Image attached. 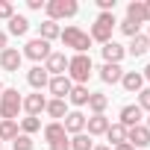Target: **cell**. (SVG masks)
<instances>
[{
    "instance_id": "obj_18",
    "label": "cell",
    "mask_w": 150,
    "mask_h": 150,
    "mask_svg": "<svg viewBox=\"0 0 150 150\" xmlns=\"http://www.w3.org/2000/svg\"><path fill=\"white\" fill-rule=\"evenodd\" d=\"M121 88L127 94H138L144 88V77H141V71H124V77H121Z\"/></svg>"
},
{
    "instance_id": "obj_20",
    "label": "cell",
    "mask_w": 150,
    "mask_h": 150,
    "mask_svg": "<svg viewBox=\"0 0 150 150\" xmlns=\"http://www.w3.org/2000/svg\"><path fill=\"white\" fill-rule=\"evenodd\" d=\"M71 112L68 100H56V97H47V106H44V115L50 121H65V115Z\"/></svg>"
},
{
    "instance_id": "obj_43",
    "label": "cell",
    "mask_w": 150,
    "mask_h": 150,
    "mask_svg": "<svg viewBox=\"0 0 150 150\" xmlns=\"http://www.w3.org/2000/svg\"><path fill=\"white\" fill-rule=\"evenodd\" d=\"M3 88H6V86H3V83H0V94H3Z\"/></svg>"
},
{
    "instance_id": "obj_19",
    "label": "cell",
    "mask_w": 150,
    "mask_h": 150,
    "mask_svg": "<svg viewBox=\"0 0 150 150\" xmlns=\"http://www.w3.org/2000/svg\"><path fill=\"white\" fill-rule=\"evenodd\" d=\"M6 24H9V27H6V35L24 38V35L30 33V18H27V15H18V12H15V15H12V18H9Z\"/></svg>"
},
{
    "instance_id": "obj_24",
    "label": "cell",
    "mask_w": 150,
    "mask_h": 150,
    "mask_svg": "<svg viewBox=\"0 0 150 150\" xmlns=\"http://www.w3.org/2000/svg\"><path fill=\"white\" fill-rule=\"evenodd\" d=\"M86 106H88L91 115H106V109H109V94H103V91H91Z\"/></svg>"
},
{
    "instance_id": "obj_39",
    "label": "cell",
    "mask_w": 150,
    "mask_h": 150,
    "mask_svg": "<svg viewBox=\"0 0 150 150\" xmlns=\"http://www.w3.org/2000/svg\"><path fill=\"white\" fill-rule=\"evenodd\" d=\"M141 77H144V86H150V65L141 68Z\"/></svg>"
},
{
    "instance_id": "obj_17",
    "label": "cell",
    "mask_w": 150,
    "mask_h": 150,
    "mask_svg": "<svg viewBox=\"0 0 150 150\" xmlns=\"http://www.w3.org/2000/svg\"><path fill=\"white\" fill-rule=\"evenodd\" d=\"M71 88H74V83H71L68 77H50V83H47V91H50V97H56V100H68Z\"/></svg>"
},
{
    "instance_id": "obj_38",
    "label": "cell",
    "mask_w": 150,
    "mask_h": 150,
    "mask_svg": "<svg viewBox=\"0 0 150 150\" xmlns=\"http://www.w3.org/2000/svg\"><path fill=\"white\" fill-rule=\"evenodd\" d=\"M9 47V35H6V30H0V53H3Z\"/></svg>"
},
{
    "instance_id": "obj_45",
    "label": "cell",
    "mask_w": 150,
    "mask_h": 150,
    "mask_svg": "<svg viewBox=\"0 0 150 150\" xmlns=\"http://www.w3.org/2000/svg\"><path fill=\"white\" fill-rule=\"evenodd\" d=\"M0 150H3V141H0Z\"/></svg>"
},
{
    "instance_id": "obj_26",
    "label": "cell",
    "mask_w": 150,
    "mask_h": 150,
    "mask_svg": "<svg viewBox=\"0 0 150 150\" xmlns=\"http://www.w3.org/2000/svg\"><path fill=\"white\" fill-rule=\"evenodd\" d=\"M88 86H74L71 88V94H68V106H74V109H83L86 103H88Z\"/></svg>"
},
{
    "instance_id": "obj_12",
    "label": "cell",
    "mask_w": 150,
    "mask_h": 150,
    "mask_svg": "<svg viewBox=\"0 0 150 150\" xmlns=\"http://www.w3.org/2000/svg\"><path fill=\"white\" fill-rule=\"evenodd\" d=\"M100 56H103V62H109V65H121V62L127 59V47L112 38V41H106V44L100 47Z\"/></svg>"
},
{
    "instance_id": "obj_2",
    "label": "cell",
    "mask_w": 150,
    "mask_h": 150,
    "mask_svg": "<svg viewBox=\"0 0 150 150\" xmlns=\"http://www.w3.org/2000/svg\"><path fill=\"white\" fill-rule=\"evenodd\" d=\"M115 30H118V18H115V12H97L94 24L88 27V38L97 41V44L103 47L106 41H112V33H115Z\"/></svg>"
},
{
    "instance_id": "obj_9",
    "label": "cell",
    "mask_w": 150,
    "mask_h": 150,
    "mask_svg": "<svg viewBox=\"0 0 150 150\" xmlns=\"http://www.w3.org/2000/svg\"><path fill=\"white\" fill-rule=\"evenodd\" d=\"M24 65V56L18 47H6L3 53H0V71H6V74H18Z\"/></svg>"
},
{
    "instance_id": "obj_33",
    "label": "cell",
    "mask_w": 150,
    "mask_h": 150,
    "mask_svg": "<svg viewBox=\"0 0 150 150\" xmlns=\"http://www.w3.org/2000/svg\"><path fill=\"white\" fill-rule=\"evenodd\" d=\"M12 150H35V141H33L30 135H24V132H18V138L12 141Z\"/></svg>"
},
{
    "instance_id": "obj_5",
    "label": "cell",
    "mask_w": 150,
    "mask_h": 150,
    "mask_svg": "<svg viewBox=\"0 0 150 150\" xmlns=\"http://www.w3.org/2000/svg\"><path fill=\"white\" fill-rule=\"evenodd\" d=\"M24 112V94L18 88H3L0 94V121H18Z\"/></svg>"
},
{
    "instance_id": "obj_40",
    "label": "cell",
    "mask_w": 150,
    "mask_h": 150,
    "mask_svg": "<svg viewBox=\"0 0 150 150\" xmlns=\"http://www.w3.org/2000/svg\"><path fill=\"white\" fill-rule=\"evenodd\" d=\"M112 150H135V147H132V144H127V141H124V144H118V147H112Z\"/></svg>"
},
{
    "instance_id": "obj_8",
    "label": "cell",
    "mask_w": 150,
    "mask_h": 150,
    "mask_svg": "<svg viewBox=\"0 0 150 150\" xmlns=\"http://www.w3.org/2000/svg\"><path fill=\"white\" fill-rule=\"evenodd\" d=\"M50 77H65L68 74V56H65V50H53L47 59H44V65H41Z\"/></svg>"
},
{
    "instance_id": "obj_25",
    "label": "cell",
    "mask_w": 150,
    "mask_h": 150,
    "mask_svg": "<svg viewBox=\"0 0 150 150\" xmlns=\"http://www.w3.org/2000/svg\"><path fill=\"white\" fill-rule=\"evenodd\" d=\"M59 35H62V27H59L56 21H47V18H44V21L38 24V38H44V41L53 44V41H59Z\"/></svg>"
},
{
    "instance_id": "obj_41",
    "label": "cell",
    "mask_w": 150,
    "mask_h": 150,
    "mask_svg": "<svg viewBox=\"0 0 150 150\" xmlns=\"http://www.w3.org/2000/svg\"><path fill=\"white\" fill-rule=\"evenodd\" d=\"M94 150H112L109 144H94Z\"/></svg>"
},
{
    "instance_id": "obj_34",
    "label": "cell",
    "mask_w": 150,
    "mask_h": 150,
    "mask_svg": "<svg viewBox=\"0 0 150 150\" xmlns=\"http://www.w3.org/2000/svg\"><path fill=\"white\" fill-rule=\"evenodd\" d=\"M15 15V3L12 0H0V21H9Z\"/></svg>"
},
{
    "instance_id": "obj_22",
    "label": "cell",
    "mask_w": 150,
    "mask_h": 150,
    "mask_svg": "<svg viewBox=\"0 0 150 150\" xmlns=\"http://www.w3.org/2000/svg\"><path fill=\"white\" fill-rule=\"evenodd\" d=\"M147 50H150V38H147V33H138V35L129 38V44H127V56H132V59H141Z\"/></svg>"
},
{
    "instance_id": "obj_15",
    "label": "cell",
    "mask_w": 150,
    "mask_h": 150,
    "mask_svg": "<svg viewBox=\"0 0 150 150\" xmlns=\"http://www.w3.org/2000/svg\"><path fill=\"white\" fill-rule=\"evenodd\" d=\"M127 144H132L135 150H144V147H150V129H147L144 124H138V127H129V129H127Z\"/></svg>"
},
{
    "instance_id": "obj_21",
    "label": "cell",
    "mask_w": 150,
    "mask_h": 150,
    "mask_svg": "<svg viewBox=\"0 0 150 150\" xmlns=\"http://www.w3.org/2000/svg\"><path fill=\"white\" fill-rule=\"evenodd\" d=\"M109 118L106 115H88L86 118V132L91 135V138H97V135H106V129H109Z\"/></svg>"
},
{
    "instance_id": "obj_6",
    "label": "cell",
    "mask_w": 150,
    "mask_h": 150,
    "mask_svg": "<svg viewBox=\"0 0 150 150\" xmlns=\"http://www.w3.org/2000/svg\"><path fill=\"white\" fill-rule=\"evenodd\" d=\"M53 53V44L50 41H44V38H27V44L21 47V56L24 59H30V62H35V65H44V59Z\"/></svg>"
},
{
    "instance_id": "obj_32",
    "label": "cell",
    "mask_w": 150,
    "mask_h": 150,
    "mask_svg": "<svg viewBox=\"0 0 150 150\" xmlns=\"http://www.w3.org/2000/svg\"><path fill=\"white\" fill-rule=\"evenodd\" d=\"M118 30H121V35H127V38H135V35L141 33V27H138V24H132V21H127V18H124V21H118Z\"/></svg>"
},
{
    "instance_id": "obj_11",
    "label": "cell",
    "mask_w": 150,
    "mask_h": 150,
    "mask_svg": "<svg viewBox=\"0 0 150 150\" xmlns=\"http://www.w3.org/2000/svg\"><path fill=\"white\" fill-rule=\"evenodd\" d=\"M86 112L83 109H71L68 115H65V121H62V127H65V132L68 135H77V132H86Z\"/></svg>"
},
{
    "instance_id": "obj_16",
    "label": "cell",
    "mask_w": 150,
    "mask_h": 150,
    "mask_svg": "<svg viewBox=\"0 0 150 150\" xmlns=\"http://www.w3.org/2000/svg\"><path fill=\"white\" fill-rule=\"evenodd\" d=\"M47 83H50V74H47L41 65H33V68L27 71V86H30L33 91H44Z\"/></svg>"
},
{
    "instance_id": "obj_23",
    "label": "cell",
    "mask_w": 150,
    "mask_h": 150,
    "mask_svg": "<svg viewBox=\"0 0 150 150\" xmlns=\"http://www.w3.org/2000/svg\"><path fill=\"white\" fill-rule=\"evenodd\" d=\"M41 135H44V141H47V144H53V141H62V138H68V132H65L62 121H47V124L41 127Z\"/></svg>"
},
{
    "instance_id": "obj_44",
    "label": "cell",
    "mask_w": 150,
    "mask_h": 150,
    "mask_svg": "<svg viewBox=\"0 0 150 150\" xmlns=\"http://www.w3.org/2000/svg\"><path fill=\"white\" fill-rule=\"evenodd\" d=\"M147 38H150V24H147Z\"/></svg>"
},
{
    "instance_id": "obj_30",
    "label": "cell",
    "mask_w": 150,
    "mask_h": 150,
    "mask_svg": "<svg viewBox=\"0 0 150 150\" xmlns=\"http://www.w3.org/2000/svg\"><path fill=\"white\" fill-rule=\"evenodd\" d=\"M18 132V121H0V141H15Z\"/></svg>"
},
{
    "instance_id": "obj_29",
    "label": "cell",
    "mask_w": 150,
    "mask_h": 150,
    "mask_svg": "<svg viewBox=\"0 0 150 150\" xmlns=\"http://www.w3.org/2000/svg\"><path fill=\"white\" fill-rule=\"evenodd\" d=\"M71 138V150H94V138L88 132H77V135H68Z\"/></svg>"
},
{
    "instance_id": "obj_27",
    "label": "cell",
    "mask_w": 150,
    "mask_h": 150,
    "mask_svg": "<svg viewBox=\"0 0 150 150\" xmlns=\"http://www.w3.org/2000/svg\"><path fill=\"white\" fill-rule=\"evenodd\" d=\"M106 141H109V147H118V144H124L127 141V127L124 124H109V129H106Z\"/></svg>"
},
{
    "instance_id": "obj_1",
    "label": "cell",
    "mask_w": 150,
    "mask_h": 150,
    "mask_svg": "<svg viewBox=\"0 0 150 150\" xmlns=\"http://www.w3.org/2000/svg\"><path fill=\"white\" fill-rule=\"evenodd\" d=\"M65 77L74 86H88V80L94 77V62L88 53H71L68 56V74Z\"/></svg>"
},
{
    "instance_id": "obj_42",
    "label": "cell",
    "mask_w": 150,
    "mask_h": 150,
    "mask_svg": "<svg viewBox=\"0 0 150 150\" xmlns=\"http://www.w3.org/2000/svg\"><path fill=\"white\" fill-rule=\"evenodd\" d=\"M144 127H147V129H150V115H147V121H144Z\"/></svg>"
},
{
    "instance_id": "obj_36",
    "label": "cell",
    "mask_w": 150,
    "mask_h": 150,
    "mask_svg": "<svg viewBox=\"0 0 150 150\" xmlns=\"http://www.w3.org/2000/svg\"><path fill=\"white\" fill-rule=\"evenodd\" d=\"M44 3L47 0H27V9L30 12H44Z\"/></svg>"
},
{
    "instance_id": "obj_4",
    "label": "cell",
    "mask_w": 150,
    "mask_h": 150,
    "mask_svg": "<svg viewBox=\"0 0 150 150\" xmlns=\"http://www.w3.org/2000/svg\"><path fill=\"white\" fill-rule=\"evenodd\" d=\"M80 15V3L77 0H47L44 3V18L47 21H71Z\"/></svg>"
},
{
    "instance_id": "obj_28",
    "label": "cell",
    "mask_w": 150,
    "mask_h": 150,
    "mask_svg": "<svg viewBox=\"0 0 150 150\" xmlns=\"http://www.w3.org/2000/svg\"><path fill=\"white\" fill-rule=\"evenodd\" d=\"M18 129L33 138L35 132H41V118H27V115H24V118H18Z\"/></svg>"
},
{
    "instance_id": "obj_7",
    "label": "cell",
    "mask_w": 150,
    "mask_h": 150,
    "mask_svg": "<svg viewBox=\"0 0 150 150\" xmlns=\"http://www.w3.org/2000/svg\"><path fill=\"white\" fill-rule=\"evenodd\" d=\"M127 21L132 24H150V0H129L127 3Z\"/></svg>"
},
{
    "instance_id": "obj_3",
    "label": "cell",
    "mask_w": 150,
    "mask_h": 150,
    "mask_svg": "<svg viewBox=\"0 0 150 150\" xmlns=\"http://www.w3.org/2000/svg\"><path fill=\"white\" fill-rule=\"evenodd\" d=\"M59 41L68 47V50H74V53H88L91 50V38H88V33L83 30V27H77V24H68V27H62V35H59Z\"/></svg>"
},
{
    "instance_id": "obj_35",
    "label": "cell",
    "mask_w": 150,
    "mask_h": 150,
    "mask_svg": "<svg viewBox=\"0 0 150 150\" xmlns=\"http://www.w3.org/2000/svg\"><path fill=\"white\" fill-rule=\"evenodd\" d=\"M115 6H118V0H97L100 12H115Z\"/></svg>"
},
{
    "instance_id": "obj_46",
    "label": "cell",
    "mask_w": 150,
    "mask_h": 150,
    "mask_svg": "<svg viewBox=\"0 0 150 150\" xmlns=\"http://www.w3.org/2000/svg\"><path fill=\"white\" fill-rule=\"evenodd\" d=\"M147 53H150V50H147Z\"/></svg>"
},
{
    "instance_id": "obj_37",
    "label": "cell",
    "mask_w": 150,
    "mask_h": 150,
    "mask_svg": "<svg viewBox=\"0 0 150 150\" xmlns=\"http://www.w3.org/2000/svg\"><path fill=\"white\" fill-rule=\"evenodd\" d=\"M50 150H71V138H62V141H53V144H47Z\"/></svg>"
},
{
    "instance_id": "obj_13",
    "label": "cell",
    "mask_w": 150,
    "mask_h": 150,
    "mask_svg": "<svg viewBox=\"0 0 150 150\" xmlns=\"http://www.w3.org/2000/svg\"><path fill=\"white\" fill-rule=\"evenodd\" d=\"M118 124H124L127 129H129V127H138V124H144V112H141L135 103H127V106H121V112H118Z\"/></svg>"
},
{
    "instance_id": "obj_14",
    "label": "cell",
    "mask_w": 150,
    "mask_h": 150,
    "mask_svg": "<svg viewBox=\"0 0 150 150\" xmlns=\"http://www.w3.org/2000/svg\"><path fill=\"white\" fill-rule=\"evenodd\" d=\"M94 71H97L100 83H106V86H121L124 65H109V62H103V65H100V68H94Z\"/></svg>"
},
{
    "instance_id": "obj_31",
    "label": "cell",
    "mask_w": 150,
    "mask_h": 150,
    "mask_svg": "<svg viewBox=\"0 0 150 150\" xmlns=\"http://www.w3.org/2000/svg\"><path fill=\"white\" fill-rule=\"evenodd\" d=\"M135 106H138L144 115H150V86H144V88L135 94Z\"/></svg>"
},
{
    "instance_id": "obj_10",
    "label": "cell",
    "mask_w": 150,
    "mask_h": 150,
    "mask_svg": "<svg viewBox=\"0 0 150 150\" xmlns=\"http://www.w3.org/2000/svg\"><path fill=\"white\" fill-rule=\"evenodd\" d=\"M44 106H47V97H44L41 91L24 94V115H27V118H41Z\"/></svg>"
}]
</instances>
